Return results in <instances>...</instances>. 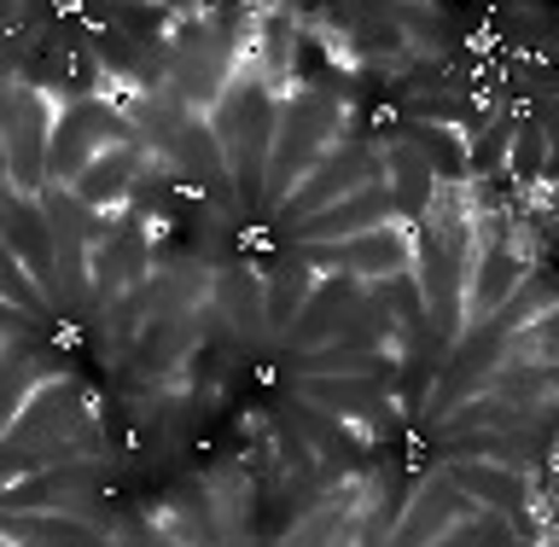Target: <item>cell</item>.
Wrapping results in <instances>:
<instances>
[{"label":"cell","mask_w":559,"mask_h":547,"mask_svg":"<svg viewBox=\"0 0 559 547\" xmlns=\"http://www.w3.org/2000/svg\"><path fill=\"white\" fill-rule=\"evenodd\" d=\"M332 117H338V99L326 87H304L292 105H280V134L269 152V175H262V204H286V192L304 181V175L321 164L326 140H332Z\"/></svg>","instance_id":"6da1fadb"},{"label":"cell","mask_w":559,"mask_h":547,"mask_svg":"<svg viewBox=\"0 0 559 547\" xmlns=\"http://www.w3.org/2000/svg\"><path fill=\"white\" fill-rule=\"evenodd\" d=\"M134 117H122L105 94L94 99H70L59 117H52V134H47V181H59L70 187L76 175L94 164L99 152H111V146H134Z\"/></svg>","instance_id":"7a4b0ae2"},{"label":"cell","mask_w":559,"mask_h":547,"mask_svg":"<svg viewBox=\"0 0 559 547\" xmlns=\"http://www.w3.org/2000/svg\"><path fill=\"white\" fill-rule=\"evenodd\" d=\"M47 94L29 82H0V152H7V181L17 199L47 192V134H52Z\"/></svg>","instance_id":"3957f363"},{"label":"cell","mask_w":559,"mask_h":547,"mask_svg":"<svg viewBox=\"0 0 559 547\" xmlns=\"http://www.w3.org/2000/svg\"><path fill=\"white\" fill-rule=\"evenodd\" d=\"M274 134H280V99H274V87L262 82V70H251L239 117H234V134H227V152H222L227 175L245 187V199H262V175H269Z\"/></svg>","instance_id":"277c9868"},{"label":"cell","mask_w":559,"mask_h":547,"mask_svg":"<svg viewBox=\"0 0 559 547\" xmlns=\"http://www.w3.org/2000/svg\"><path fill=\"white\" fill-rule=\"evenodd\" d=\"M379 175V152L367 146V140H338L332 152H321V164H314L304 181H297L286 192V204H280V216H286L292 227L297 222H309V216H321L326 204H338L349 199L356 187H367Z\"/></svg>","instance_id":"5b68a950"},{"label":"cell","mask_w":559,"mask_h":547,"mask_svg":"<svg viewBox=\"0 0 559 547\" xmlns=\"http://www.w3.org/2000/svg\"><path fill=\"white\" fill-rule=\"evenodd\" d=\"M297 262L309 274H349V280H391V274H408L414 269V239L408 227H373L361 239H344V245H297Z\"/></svg>","instance_id":"8992f818"},{"label":"cell","mask_w":559,"mask_h":547,"mask_svg":"<svg viewBox=\"0 0 559 547\" xmlns=\"http://www.w3.org/2000/svg\"><path fill=\"white\" fill-rule=\"evenodd\" d=\"M87 419V396H82V384L59 373V379H41L35 391L24 396V408H17L12 419V431L0 437V449H24V454H41L52 449L59 437H70Z\"/></svg>","instance_id":"52a82bcc"},{"label":"cell","mask_w":559,"mask_h":547,"mask_svg":"<svg viewBox=\"0 0 559 547\" xmlns=\"http://www.w3.org/2000/svg\"><path fill=\"white\" fill-rule=\"evenodd\" d=\"M41 216H47V234H52L59 304H82V297H87V239H94V216H87L64 187L41 192Z\"/></svg>","instance_id":"ba28073f"},{"label":"cell","mask_w":559,"mask_h":547,"mask_svg":"<svg viewBox=\"0 0 559 547\" xmlns=\"http://www.w3.org/2000/svg\"><path fill=\"white\" fill-rule=\"evenodd\" d=\"M391 222H396L391 187H384V175H373V181L356 187L349 199L326 204L321 216L297 222L292 239H297V245H344V239H361V234H373V227H391Z\"/></svg>","instance_id":"9c48e42d"},{"label":"cell","mask_w":559,"mask_h":547,"mask_svg":"<svg viewBox=\"0 0 559 547\" xmlns=\"http://www.w3.org/2000/svg\"><path fill=\"white\" fill-rule=\"evenodd\" d=\"M466 519H478V507L437 472L431 484H419V496L408 507H396V524L379 547H431L443 531H454V524H466Z\"/></svg>","instance_id":"30bf717a"},{"label":"cell","mask_w":559,"mask_h":547,"mask_svg":"<svg viewBox=\"0 0 559 547\" xmlns=\"http://www.w3.org/2000/svg\"><path fill=\"white\" fill-rule=\"evenodd\" d=\"M297 402L326 408L332 419H344V426H356V431H373V437L396 419L384 379H297Z\"/></svg>","instance_id":"8fae6325"},{"label":"cell","mask_w":559,"mask_h":547,"mask_svg":"<svg viewBox=\"0 0 559 547\" xmlns=\"http://www.w3.org/2000/svg\"><path fill=\"white\" fill-rule=\"evenodd\" d=\"M443 478L461 489L472 507H489V513H524V507H542V489L531 484V472L496 466V461H449Z\"/></svg>","instance_id":"7c38bea8"},{"label":"cell","mask_w":559,"mask_h":547,"mask_svg":"<svg viewBox=\"0 0 559 547\" xmlns=\"http://www.w3.org/2000/svg\"><path fill=\"white\" fill-rule=\"evenodd\" d=\"M361 304V280H349V274H326V286L314 280V292L304 297V309H297V321L280 332V344L292 349V356H304V349L314 344H332L338 338V326H344V314Z\"/></svg>","instance_id":"4fadbf2b"},{"label":"cell","mask_w":559,"mask_h":547,"mask_svg":"<svg viewBox=\"0 0 559 547\" xmlns=\"http://www.w3.org/2000/svg\"><path fill=\"white\" fill-rule=\"evenodd\" d=\"M531 274V262H524L513 245H501V239H484L478 245V257H472V269H466V326H478L489 321L507 297L519 292V280Z\"/></svg>","instance_id":"5bb4252c"},{"label":"cell","mask_w":559,"mask_h":547,"mask_svg":"<svg viewBox=\"0 0 559 547\" xmlns=\"http://www.w3.org/2000/svg\"><path fill=\"white\" fill-rule=\"evenodd\" d=\"M379 175H384V187H391L396 222L419 227V222L431 216V199H437V169L426 164V157H419L414 140H396V146L379 157Z\"/></svg>","instance_id":"9a60e30c"},{"label":"cell","mask_w":559,"mask_h":547,"mask_svg":"<svg viewBox=\"0 0 559 547\" xmlns=\"http://www.w3.org/2000/svg\"><path fill=\"white\" fill-rule=\"evenodd\" d=\"M134 164H140V146H111V152H99L64 192L87 210V216H111L134 187Z\"/></svg>","instance_id":"2e32d148"},{"label":"cell","mask_w":559,"mask_h":547,"mask_svg":"<svg viewBox=\"0 0 559 547\" xmlns=\"http://www.w3.org/2000/svg\"><path fill=\"white\" fill-rule=\"evenodd\" d=\"M0 536H12L17 547H117L99 524L64 513H0Z\"/></svg>","instance_id":"e0dca14e"},{"label":"cell","mask_w":559,"mask_h":547,"mask_svg":"<svg viewBox=\"0 0 559 547\" xmlns=\"http://www.w3.org/2000/svg\"><path fill=\"white\" fill-rule=\"evenodd\" d=\"M297 379H396V361L379 349H344V344H314L297 356Z\"/></svg>","instance_id":"ac0fdd59"},{"label":"cell","mask_w":559,"mask_h":547,"mask_svg":"<svg viewBox=\"0 0 559 547\" xmlns=\"http://www.w3.org/2000/svg\"><path fill=\"white\" fill-rule=\"evenodd\" d=\"M59 373H64L59 356H17V349L0 356V437L12 431V419H17V408H24V396L35 391V384L59 379Z\"/></svg>","instance_id":"d6986e66"},{"label":"cell","mask_w":559,"mask_h":547,"mask_svg":"<svg viewBox=\"0 0 559 547\" xmlns=\"http://www.w3.org/2000/svg\"><path fill=\"white\" fill-rule=\"evenodd\" d=\"M524 426H536L531 414H519L513 402H501V396H472V402H454V408L437 419V431H443V443L449 437H478V431H524Z\"/></svg>","instance_id":"ffe728a7"},{"label":"cell","mask_w":559,"mask_h":547,"mask_svg":"<svg viewBox=\"0 0 559 547\" xmlns=\"http://www.w3.org/2000/svg\"><path fill=\"white\" fill-rule=\"evenodd\" d=\"M356 507H361V484H338L321 507H309V519L297 524L292 536H280V547H326L349 519H356Z\"/></svg>","instance_id":"44dd1931"},{"label":"cell","mask_w":559,"mask_h":547,"mask_svg":"<svg viewBox=\"0 0 559 547\" xmlns=\"http://www.w3.org/2000/svg\"><path fill=\"white\" fill-rule=\"evenodd\" d=\"M314 292V274L304 269V262H274L269 280H262V321H274L280 332H286L297 321V309H304V297Z\"/></svg>","instance_id":"7402d4cb"},{"label":"cell","mask_w":559,"mask_h":547,"mask_svg":"<svg viewBox=\"0 0 559 547\" xmlns=\"http://www.w3.org/2000/svg\"><path fill=\"white\" fill-rule=\"evenodd\" d=\"M297 431L309 437L314 454H326V461H356L361 454V431L344 426V419H332L321 408H309V402H297Z\"/></svg>","instance_id":"603a6c76"},{"label":"cell","mask_w":559,"mask_h":547,"mask_svg":"<svg viewBox=\"0 0 559 547\" xmlns=\"http://www.w3.org/2000/svg\"><path fill=\"white\" fill-rule=\"evenodd\" d=\"M175 134H181V157H187V169L192 175H199V181H210V187H216L222 181V175H227V164H222V146H216V134H210L204 129V117H181V129H175Z\"/></svg>","instance_id":"cb8c5ba5"},{"label":"cell","mask_w":559,"mask_h":547,"mask_svg":"<svg viewBox=\"0 0 559 547\" xmlns=\"http://www.w3.org/2000/svg\"><path fill=\"white\" fill-rule=\"evenodd\" d=\"M0 304H12V309H24L29 314V321H35V314H47L52 304H47V297L41 292H35V280L24 274V262H17L12 251H7V239H0Z\"/></svg>","instance_id":"d4e9b609"},{"label":"cell","mask_w":559,"mask_h":547,"mask_svg":"<svg viewBox=\"0 0 559 547\" xmlns=\"http://www.w3.org/2000/svg\"><path fill=\"white\" fill-rule=\"evenodd\" d=\"M513 181H542V157H548V140H542V129H513Z\"/></svg>","instance_id":"484cf974"},{"label":"cell","mask_w":559,"mask_h":547,"mask_svg":"<svg viewBox=\"0 0 559 547\" xmlns=\"http://www.w3.org/2000/svg\"><path fill=\"white\" fill-rule=\"evenodd\" d=\"M426 391H431V367H396V396H391V408L402 402V414H419Z\"/></svg>","instance_id":"4316f807"},{"label":"cell","mask_w":559,"mask_h":547,"mask_svg":"<svg viewBox=\"0 0 559 547\" xmlns=\"http://www.w3.org/2000/svg\"><path fill=\"white\" fill-rule=\"evenodd\" d=\"M507 146H513V122H496V129H489L478 146H472V164H478V169H496V157H501Z\"/></svg>","instance_id":"83f0119b"},{"label":"cell","mask_w":559,"mask_h":547,"mask_svg":"<svg viewBox=\"0 0 559 547\" xmlns=\"http://www.w3.org/2000/svg\"><path fill=\"white\" fill-rule=\"evenodd\" d=\"M35 332V321L24 309H12V304H0V338H29Z\"/></svg>","instance_id":"f1b7e54d"},{"label":"cell","mask_w":559,"mask_h":547,"mask_svg":"<svg viewBox=\"0 0 559 547\" xmlns=\"http://www.w3.org/2000/svg\"><path fill=\"white\" fill-rule=\"evenodd\" d=\"M478 542H484V536H478V524L466 519V524H454V531H443L431 547H478Z\"/></svg>","instance_id":"f546056e"},{"label":"cell","mask_w":559,"mask_h":547,"mask_svg":"<svg viewBox=\"0 0 559 547\" xmlns=\"http://www.w3.org/2000/svg\"><path fill=\"white\" fill-rule=\"evenodd\" d=\"M129 547H175V542H169L164 531H157V524H152V519H140V524H134V531H129Z\"/></svg>","instance_id":"4dcf8cb0"},{"label":"cell","mask_w":559,"mask_h":547,"mask_svg":"<svg viewBox=\"0 0 559 547\" xmlns=\"http://www.w3.org/2000/svg\"><path fill=\"white\" fill-rule=\"evenodd\" d=\"M0 187H12V181H7V152H0Z\"/></svg>","instance_id":"1f68e13d"},{"label":"cell","mask_w":559,"mask_h":547,"mask_svg":"<svg viewBox=\"0 0 559 547\" xmlns=\"http://www.w3.org/2000/svg\"><path fill=\"white\" fill-rule=\"evenodd\" d=\"M7 349H12V338H0V356H7Z\"/></svg>","instance_id":"d6a6232c"}]
</instances>
